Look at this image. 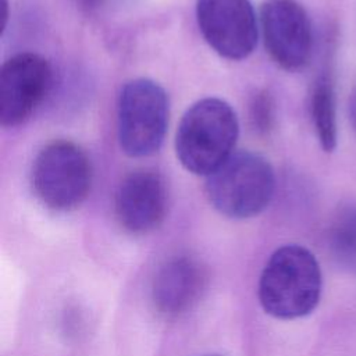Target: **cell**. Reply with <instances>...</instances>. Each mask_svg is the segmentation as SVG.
Masks as SVG:
<instances>
[{
    "label": "cell",
    "mask_w": 356,
    "mask_h": 356,
    "mask_svg": "<svg viewBox=\"0 0 356 356\" xmlns=\"http://www.w3.org/2000/svg\"><path fill=\"white\" fill-rule=\"evenodd\" d=\"M349 120H350L353 129L356 131V88L352 92L350 99H349Z\"/></svg>",
    "instance_id": "obj_14"
},
{
    "label": "cell",
    "mask_w": 356,
    "mask_h": 356,
    "mask_svg": "<svg viewBox=\"0 0 356 356\" xmlns=\"http://www.w3.org/2000/svg\"><path fill=\"white\" fill-rule=\"evenodd\" d=\"M168 125V97L154 81L138 78L124 85L118 99V142L129 157L156 153Z\"/></svg>",
    "instance_id": "obj_4"
},
{
    "label": "cell",
    "mask_w": 356,
    "mask_h": 356,
    "mask_svg": "<svg viewBox=\"0 0 356 356\" xmlns=\"http://www.w3.org/2000/svg\"><path fill=\"white\" fill-rule=\"evenodd\" d=\"M238 134V117L227 102L202 99L181 118L175 136L177 157L189 172L209 177L231 157Z\"/></svg>",
    "instance_id": "obj_1"
},
{
    "label": "cell",
    "mask_w": 356,
    "mask_h": 356,
    "mask_svg": "<svg viewBox=\"0 0 356 356\" xmlns=\"http://www.w3.org/2000/svg\"><path fill=\"white\" fill-rule=\"evenodd\" d=\"M328 248L335 263L349 273H356V204L341 209L328 232Z\"/></svg>",
    "instance_id": "obj_12"
},
{
    "label": "cell",
    "mask_w": 356,
    "mask_h": 356,
    "mask_svg": "<svg viewBox=\"0 0 356 356\" xmlns=\"http://www.w3.org/2000/svg\"><path fill=\"white\" fill-rule=\"evenodd\" d=\"M92 185V165L74 142L56 140L44 146L32 165V186L38 199L51 210L78 207Z\"/></svg>",
    "instance_id": "obj_5"
},
{
    "label": "cell",
    "mask_w": 356,
    "mask_h": 356,
    "mask_svg": "<svg viewBox=\"0 0 356 356\" xmlns=\"http://www.w3.org/2000/svg\"><path fill=\"white\" fill-rule=\"evenodd\" d=\"M310 111L320 146L324 152H332L337 147L338 140L337 108L332 82L325 75H321L314 83Z\"/></svg>",
    "instance_id": "obj_11"
},
{
    "label": "cell",
    "mask_w": 356,
    "mask_h": 356,
    "mask_svg": "<svg viewBox=\"0 0 356 356\" xmlns=\"http://www.w3.org/2000/svg\"><path fill=\"white\" fill-rule=\"evenodd\" d=\"M78 3L81 6V8H83L86 11H93L103 4V0H78Z\"/></svg>",
    "instance_id": "obj_15"
},
{
    "label": "cell",
    "mask_w": 356,
    "mask_h": 356,
    "mask_svg": "<svg viewBox=\"0 0 356 356\" xmlns=\"http://www.w3.org/2000/svg\"><path fill=\"white\" fill-rule=\"evenodd\" d=\"M275 188L271 164L252 152L232 153L206 181L211 206L231 218H249L261 213Z\"/></svg>",
    "instance_id": "obj_3"
},
{
    "label": "cell",
    "mask_w": 356,
    "mask_h": 356,
    "mask_svg": "<svg viewBox=\"0 0 356 356\" xmlns=\"http://www.w3.org/2000/svg\"><path fill=\"white\" fill-rule=\"evenodd\" d=\"M321 295V271L314 254L299 245H285L268 259L259 282L263 309L284 320L314 310Z\"/></svg>",
    "instance_id": "obj_2"
},
{
    "label": "cell",
    "mask_w": 356,
    "mask_h": 356,
    "mask_svg": "<svg viewBox=\"0 0 356 356\" xmlns=\"http://www.w3.org/2000/svg\"><path fill=\"white\" fill-rule=\"evenodd\" d=\"M264 46L286 71L303 68L312 56L313 32L306 10L296 0H264L260 7Z\"/></svg>",
    "instance_id": "obj_7"
},
{
    "label": "cell",
    "mask_w": 356,
    "mask_h": 356,
    "mask_svg": "<svg viewBox=\"0 0 356 356\" xmlns=\"http://www.w3.org/2000/svg\"><path fill=\"white\" fill-rule=\"evenodd\" d=\"M206 273L202 264L188 256L167 261L156 274L152 299L157 312L165 317H175L199 299L204 288Z\"/></svg>",
    "instance_id": "obj_10"
},
{
    "label": "cell",
    "mask_w": 356,
    "mask_h": 356,
    "mask_svg": "<svg viewBox=\"0 0 356 356\" xmlns=\"http://www.w3.org/2000/svg\"><path fill=\"white\" fill-rule=\"evenodd\" d=\"M249 110L252 127L259 134H267L273 128L275 118L274 102L270 93L266 90L257 92L249 104Z\"/></svg>",
    "instance_id": "obj_13"
},
{
    "label": "cell",
    "mask_w": 356,
    "mask_h": 356,
    "mask_svg": "<svg viewBox=\"0 0 356 356\" xmlns=\"http://www.w3.org/2000/svg\"><path fill=\"white\" fill-rule=\"evenodd\" d=\"M167 189L163 177L150 168L135 170L118 186L115 216L132 234H146L157 228L165 216Z\"/></svg>",
    "instance_id": "obj_9"
},
{
    "label": "cell",
    "mask_w": 356,
    "mask_h": 356,
    "mask_svg": "<svg viewBox=\"0 0 356 356\" xmlns=\"http://www.w3.org/2000/svg\"><path fill=\"white\" fill-rule=\"evenodd\" d=\"M49 61L31 51L10 57L0 70V124L17 127L25 122L43 102L51 86Z\"/></svg>",
    "instance_id": "obj_8"
},
{
    "label": "cell",
    "mask_w": 356,
    "mask_h": 356,
    "mask_svg": "<svg viewBox=\"0 0 356 356\" xmlns=\"http://www.w3.org/2000/svg\"><path fill=\"white\" fill-rule=\"evenodd\" d=\"M196 19L209 46L228 60H243L256 47L257 21L250 0H196Z\"/></svg>",
    "instance_id": "obj_6"
}]
</instances>
